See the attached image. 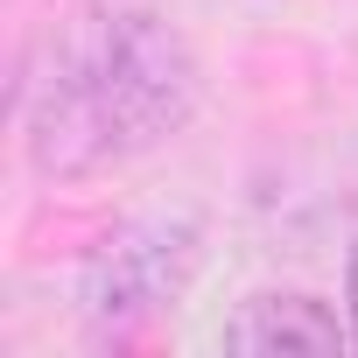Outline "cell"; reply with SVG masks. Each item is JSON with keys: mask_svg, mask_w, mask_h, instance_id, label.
<instances>
[{"mask_svg": "<svg viewBox=\"0 0 358 358\" xmlns=\"http://www.w3.org/2000/svg\"><path fill=\"white\" fill-rule=\"evenodd\" d=\"M218 344L239 358H337L351 344V323H337V309L309 288H260L225 316Z\"/></svg>", "mask_w": 358, "mask_h": 358, "instance_id": "3", "label": "cell"}, {"mask_svg": "<svg viewBox=\"0 0 358 358\" xmlns=\"http://www.w3.org/2000/svg\"><path fill=\"white\" fill-rule=\"evenodd\" d=\"M204 99L183 29L155 8H78L22 71V155L50 183L127 169L176 141Z\"/></svg>", "mask_w": 358, "mask_h": 358, "instance_id": "1", "label": "cell"}, {"mask_svg": "<svg viewBox=\"0 0 358 358\" xmlns=\"http://www.w3.org/2000/svg\"><path fill=\"white\" fill-rule=\"evenodd\" d=\"M344 316H351V344H358V246H351V267H344Z\"/></svg>", "mask_w": 358, "mask_h": 358, "instance_id": "4", "label": "cell"}, {"mask_svg": "<svg viewBox=\"0 0 358 358\" xmlns=\"http://www.w3.org/2000/svg\"><path fill=\"white\" fill-rule=\"evenodd\" d=\"M197 260H204V225L190 211L127 218L78 267V309L99 330H134V323L162 316L169 302H183V288L197 281Z\"/></svg>", "mask_w": 358, "mask_h": 358, "instance_id": "2", "label": "cell"}]
</instances>
